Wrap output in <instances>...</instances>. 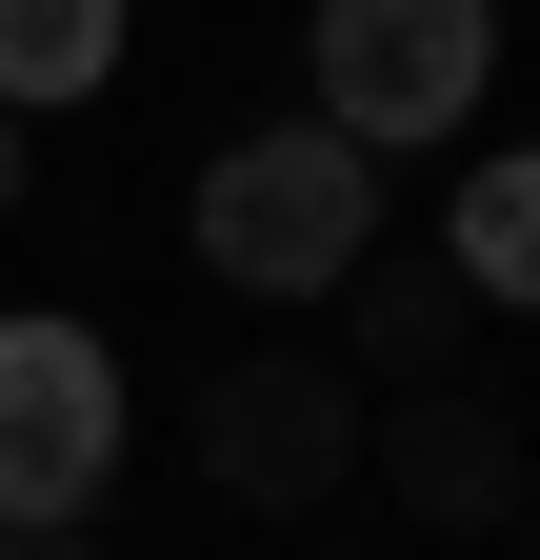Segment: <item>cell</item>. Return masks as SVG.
Masks as SVG:
<instances>
[{
	"mask_svg": "<svg viewBox=\"0 0 540 560\" xmlns=\"http://www.w3.org/2000/svg\"><path fill=\"white\" fill-rule=\"evenodd\" d=\"M180 260L200 280H240V301H341V280L380 260V161L341 120H240L221 161H200V200H180Z\"/></svg>",
	"mask_w": 540,
	"mask_h": 560,
	"instance_id": "1",
	"label": "cell"
},
{
	"mask_svg": "<svg viewBox=\"0 0 540 560\" xmlns=\"http://www.w3.org/2000/svg\"><path fill=\"white\" fill-rule=\"evenodd\" d=\"M301 81H320V120H341L361 161H421V140H460L481 81H501V0H320Z\"/></svg>",
	"mask_w": 540,
	"mask_h": 560,
	"instance_id": "2",
	"label": "cell"
},
{
	"mask_svg": "<svg viewBox=\"0 0 540 560\" xmlns=\"http://www.w3.org/2000/svg\"><path fill=\"white\" fill-rule=\"evenodd\" d=\"M101 480H120V340L0 320V540H81Z\"/></svg>",
	"mask_w": 540,
	"mask_h": 560,
	"instance_id": "3",
	"label": "cell"
},
{
	"mask_svg": "<svg viewBox=\"0 0 540 560\" xmlns=\"http://www.w3.org/2000/svg\"><path fill=\"white\" fill-rule=\"evenodd\" d=\"M361 460H380L361 361H301V340H260V361H221V381H200V480H221V501H260V521L341 501Z\"/></svg>",
	"mask_w": 540,
	"mask_h": 560,
	"instance_id": "4",
	"label": "cell"
},
{
	"mask_svg": "<svg viewBox=\"0 0 540 560\" xmlns=\"http://www.w3.org/2000/svg\"><path fill=\"white\" fill-rule=\"evenodd\" d=\"M380 480H400L421 521H501V501H520V420H501V400H460V381H400Z\"/></svg>",
	"mask_w": 540,
	"mask_h": 560,
	"instance_id": "5",
	"label": "cell"
},
{
	"mask_svg": "<svg viewBox=\"0 0 540 560\" xmlns=\"http://www.w3.org/2000/svg\"><path fill=\"white\" fill-rule=\"evenodd\" d=\"M120 40H141V0H0V101H21V120L101 101V81H120Z\"/></svg>",
	"mask_w": 540,
	"mask_h": 560,
	"instance_id": "6",
	"label": "cell"
},
{
	"mask_svg": "<svg viewBox=\"0 0 540 560\" xmlns=\"http://www.w3.org/2000/svg\"><path fill=\"white\" fill-rule=\"evenodd\" d=\"M341 301H361V361H380V381H441L460 320H481V280H460V260H361Z\"/></svg>",
	"mask_w": 540,
	"mask_h": 560,
	"instance_id": "7",
	"label": "cell"
},
{
	"mask_svg": "<svg viewBox=\"0 0 540 560\" xmlns=\"http://www.w3.org/2000/svg\"><path fill=\"white\" fill-rule=\"evenodd\" d=\"M441 260L481 280V301H520V320H540V140H520V161H481V180H460V221H441Z\"/></svg>",
	"mask_w": 540,
	"mask_h": 560,
	"instance_id": "8",
	"label": "cell"
},
{
	"mask_svg": "<svg viewBox=\"0 0 540 560\" xmlns=\"http://www.w3.org/2000/svg\"><path fill=\"white\" fill-rule=\"evenodd\" d=\"M21 140H40V120H21V101H0V200H21Z\"/></svg>",
	"mask_w": 540,
	"mask_h": 560,
	"instance_id": "9",
	"label": "cell"
},
{
	"mask_svg": "<svg viewBox=\"0 0 540 560\" xmlns=\"http://www.w3.org/2000/svg\"><path fill=\"white\" fill-rule=\"evenodd\" d=\"M21 560H81V540H21Z\"/></svg>",
	"mask_w": 540,
	"mask_h": 560,
	"instance_id": "10",
	"label": "cell"
},
{
	"mask_svg": "<svg viewBox=\"0 0 540 560\" xmlns=\"http://www.w3.org/2000/svg\"><path fill=\"white\" fill-rule=\"evenodd\" d=\"M0 560H21V540H0Z\"/></svg>",
	"mask_w": 540,
	"mask_h": 560,
	"instance_id": "11",
	"label": "cell"
}]
</instances>
